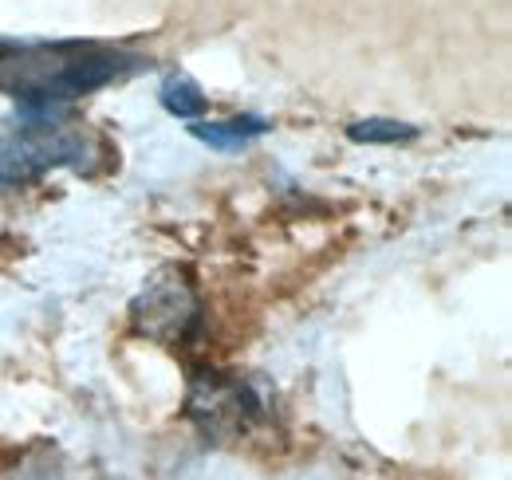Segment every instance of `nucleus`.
I'll return each instance as SVG.
<instances>
[{"mask_svg":"<svg viewBox=\"0 0 512 480\" xmlns=\"http://www.w3.org/2000/svg\"><path fill=\"white\" fill-rule=\"evenodd\" d=\"M162 107H166L170 115H178V119L197 122L201 111H205V95H201V87H197L193 79L170 75V79L162 83Z\"/></svg>","mask_w":512,"mask_h":480,"instance_id":"6","label":"nucleus"},{"mask_svg":"<svg viewBox=\"0 0 512 480\" xmlns=\"http://www.w3.org/2000/svg\"><path fill=\"white\" fill-rule=\"evenodd\" d=\"M355 142H410L418 130L406 126V122H390V119H363L347 130Z\"/></svg>","mask_w":512,"mask_h":480,"instance_id":"7","label":"nucleus"},{"mask_svg":"<svg viewBox=\"0 0 512 480\" xmlns=\"http://www.w3.org/2000/svg\"><path fill=\"white\" fill-rule=\"evenodd\" d=\"M186 418L213 445H233L272 421V390L253 374L197 370L186 394Z\"/></svg>","mask_w":512,"mask_h":480,"instance_id":"3","label":"nucleus"},{"mask_svg":"<svg viewBox=\"0 0 512 480\" xmlns=\"http://www.w3.org/2000/svg\"><path fill=\"white\" fill-rule=\"evenodd\" d=\"M130 327L162 347H186L201 331V300L182 268H162L130 303Z\"/></svg>","mask_w":512,"mask_h":480,"instance_id":"4","label":"nucleus"},{"mask_svg":"<svg viewBox=\"0 0 512 480\" xmlns=\"http://www.w3.org/2000/svg\"><path fill=\"white\" fill-rule=\"evenodd\" d=\"M190 130L201 142H209L213 150H241V146H249L253 138H260L268 130V119L241 115V119H229V122H193Z\"/></svg>","mask_w":512,"mask_h":480,"instance_id":"5","label":"nucleus"},{"mask_svg":"<svg viewBox=\"0 0 512 480\" xmlns=\"http://www.w3.org/2000/svg\"><path fill=\"white\" fill-rule=\"evenodd\" d=\"M142 56L107 44H12L0 40V91L24 107H64L67 99L123 83Z\"/></svg>","mask_w":512,"mask_h":480,"instance_id":"1","label":"nucleus"},{"mask_svg":"<svg viewBox=\"0 0 512 480\" xmlns=\"http://www.w3.org/2000/svg\"><path fill=\"white\" fill-rule=\"evenodd\" d=\"M8 480H67L64 469H60V457L52 453V449H36V453H28L12 473Z\"/></svg>","mask_w":512,"mask_h":480,"instance_id":"8","label":"nucleus"},{"mask_svg":"<svg viewBox=\"0 0 512 480\" xmlns=\"http://www.w3.org/2000/svg\"><path fill=\"white\" fill-rule=\"evenodd\" d=\"M99 154L91 126L64 107H24L0 119V189H24L48 170H83Z\"/></svg>","mask_w":512,"mask_h":480,"instance_id":"2","label":"nucleus"}]
</instances>
